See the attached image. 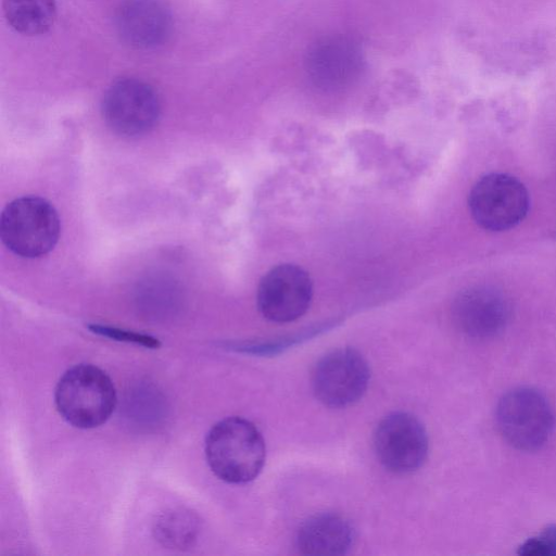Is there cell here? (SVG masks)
Wrapping results in <instances>:
<instances>
[{"label": "cell", "mask_w": 556, "mask_h": 556, "mask_svg": "<svg viewBox=\"0 0 556 556\" xmlns=\"http://www.w3.org/2000/svg\"><path fill=\"white\" fill-rule=\"evenodd\" d=\"M204 450L212 472L233 484L255 479L266 458L262 433L253 422L239 416L216 422L205 438Z\"/></svg>", "instance_id": "obj_1"}, {"label": "cell", "mask_w": 556, "mask_h": 556, "mask_svg": "<svg viewBox=\"0 0 556 556\" xmlns=\"http://www.w3.org/2000/svg\"><path fill=\"white\" fill-rule=\"evenodd\" d=\"M117 402L113 381L98 366L78 364L67 369L56 383L54 403L61 417L79 429L104 424Z\"/></svg>", "instance_id": "obj_2"}, {"label": "cell", "mask_w": 556, "mask_h": 556, "mask_svg": "<svg viewBox=\"0 0 556 556\" xmlns=\"http://www.w3.org/2000/svg\"><path fill=\"white\" fill-rule=\"evenodd\" d=\"M495 422L509 445L519 451L532 452L548 442L556 418L551 403L542 392L522 386L501 396L495 408Z\"/></svg>", "instance_id": "obj_3"}, {"label": "cell", "mask_w": 556, "mask_h": 556, "mask_svg": "<svg viewBox=\"0 0 556 556\" xmlns=\"http://www.w3.org/2000/svg\"><path fill=\"white\" fill-rule=\"evenodd\" d=\"M61 224L54 206L29 195L10 202L2 211L0 235L4 245L23 257H39L56 244Z\"/></svg>", "instance_id": "obj_4"}, {"label": "cell", "mask_w": 556, "mask_h": 556, "mask_svg": "<svg viewBox=\"0 0 556 556\" xmlns=\"http://www.w3.org/2000/svg\"><path fill=\"white\" fill-rule=\"evenodd\" d=\"M468 207L480 227L504 231L514 228L526 217L529 194L517 178L493 173L475 184L469 193Z\"/></svg>", "instance_id": "obj_5"}, {"label": "cell", "mask_w": 556, "mask_h": 556, "mask_svg": "<svg viewBox=\"0 0 556 556\" xmlns=\"http://www.w3.org/2000/svg\"><path fill=\"white\" fill-rule=\"evenodd\" d=\"M370 379L366 359L351 348L333 350L323 356L313 372V391L330 408H344L359 401Z\"/></svg>", "instance_id": "obj_6"}, {"label": "cell", "mask_w": 556, "mask_h": 556, "mask_svg": "<svg viewBox=\"0 0 556 556\" xmlns=\"http://www.w3.org/2000/svg\"><path fill=\"white\" fill-rule=\"evenodd\" d=\"M374 450L380 464L391 472L418 470L427 459L429 439L421 421L409 413H392L374 432Z\"/></svg>", "instance_id": "obj_7"}, {"label": "cell", "mask_w": 556, "mask_h": 556, "mask_svg": "<svg viewBox=\"0 0 556 556\" xmlns=\"http://www.w3.org/2000/svg\"><path fill=\"white\" fill-rule=\"evenodd\" d=\"M313 299L308 273L295 264H279L260 280L256 304L264 318L286 324L303 316Z\"/></svg>", "instance_id": "obj_8"}, {"label": "cell", "mask_w": 556, "mask_h": 556, "mask_svg": "<svg viewBox=\"0 0 556 556\" xmlns=\"http://www.w3.org/2000/svg\"><path fill=\"white\" fill-rule=\"evenodd\" d=\"M106 124L117 134L138 136L148 132L160 116V100L155 90L137 78L114 81L102 100Z\"/></svg>", "instance_id": "obj_9"}, {"label": "cell", "mask_w": 556, "mask_h": 556, "mask_svg": "<svg viewBox=\"0 0 556 556\" xmlns=\"http://www.w3.org/2000/svg\"><path fill=\"white\" fill-rule=\"evenodd\" d=\"M452 317L465 336L490 339L505 329L510 318V305L502 292L490 287H473L454 300Z\"/></svg>", "instance_id": "obj_10"}, {"label": "cell", "mask_w": 556, "mask_h": 556, "mask_svg": "<svg viewBox=\"0 0 556 556\" xmlns=\"http://www.w3.org/2000/svg\"><path fill=\"white\" fill-rule=\"evenodd\" d=\"M115 25L131 47L150 49L162 45L172 31V14L163 0H119Z\"/></svg>", "instance_id": "obj_11"}, {"label": "cell", "mask_w": 556, "mask_h": 556, "mask_svg": "<svg viewBox=\"0 0 556 556\" xmlns=\"http://www.w3.org/2000/svg\"><path fill=\"white\" fill-rule=\"evenodd\" d=\"M354 542V530L342 516L321 513L299 528L295 544L303 555L338 556L346 554Z\"/></svg>", "instance_id": "obj_12"}, {"label": "cell", "mask_w": 556, "mask_h": 556, "mask_svg": "<svg viewBox=\"0 0 556 556\" xmlns=\"http://www.w3.org/2000/svg\"><path fill=\"white\" fill-rule=\"evenodd\" d=\"M3 11L14 30L36 36L51 28L56 7L54 0H3Z\"/></svg>", "instance_id": "obj_13"}, {"label": "cell", "mask_w": 556, "mask_h": 556, "mask_svg": "<svg viewBox=\"0 0 556 556\" xmlns=\"http://www.w3.org/2000/svg\"><path fill=\"white\" fill-rule=\"evenodd\" d=\"M198 529V520L192 514L172 510L157 520L154 532L163 545L172 548H185L197 540Z\"/></svg>", "instance_id": "obj_14"}, {"label": "cell", "mask_w": 556, "mask_h": 556, "mask_svg": "<svg viewBox=\"0 0 556 556\" xmlns=\"http://www.w3.org/2000/svg\"><path fill=\"white\" fill-rule=\"evenodd\" d=\"M315 71L317 79L333 84L340 78H348L350 68L355 63L354 49L345 42H328L316 50Z\"/></svg>", "instance_id": "obj_15"}, {"label": "cell", "mask_w": 556, "mask_h": 556, "mask_svg": "<svg viewBox=\"0 0 556 556\" xmlns=\"http://www.w3.org/2000/svg\"><path fill=\"white\" fill-rule=\"evenodd\" d=\"M88 328L93 333H97L102 337L110 338L112 340L135 343L137 345H142L149 349H157L161 345V342L155 337L150 334L135 332L130 330L121 329L117 327L99 325V324H90Z\"/></svg>", "instance_id": "obj_16"}, {"label": "cell", "mask_w": 556, "mask_h": 556, "mask_svg": "<svg viewBox=\"0 0 556 556\" xmlns=\"http://www.w3.org/2000/svg\"><path fill=\"white\" fill-rule=\"evenodd\" d=\"M518 554L525 556H556V525H548L538 534L526 540Z\"/></svg>", "instance_id": "obj_17"}]
</instances>
